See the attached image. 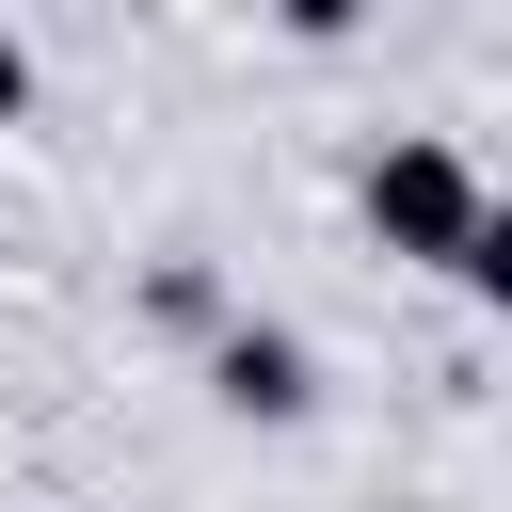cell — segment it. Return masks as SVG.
I'll list each match as a JSON object with an SVG mask.
<instances>
[{
    "mask_svg": "<svg viewBox=\"0 0 512 512\" xmlns=\"http://www.w3.org/2000/svg\"><path fill=\"white\" fill-rule=\"evenodd\" d=\"M16 96H32V64H16V32H0V112H16Z\"/></svg>",
    "mask_w": 512,
    "mask_h": 512,
    "instance_id": "cell-3",
    "label": "cell"
},
{
    "mask_svg": "<svg viewBox=\"0 0 512 512\" xmlns=\"http://www.w3.org/2000/svg\"><path fill=\"white\" fill-rule=\"evenodd\" d=\"M224 400H240V416H288V400H304V352H288V336H240V352H224Z\"/></svg>",
    "mask_w": 512,
    "mask_h": 512,
    "instance_id": "cell-2",
    "label": "cell"
},
{
    "mask_svg": "<svg viewBox=\"0 0 512 512\" xmlns=\"http://www.w3.org/2000/svg\"><path fill=\"white\" fill-rule=\"evenodd\" d=\"M368 208H384L400 256H464V240H480V176H464L448 144H400V160L368 176Z\"/></svg>",
    "mask_w": 512,
    "mask_h": 512,
    "instance_id": "cell-1",
    "label": "cell"
}]
</instances>
